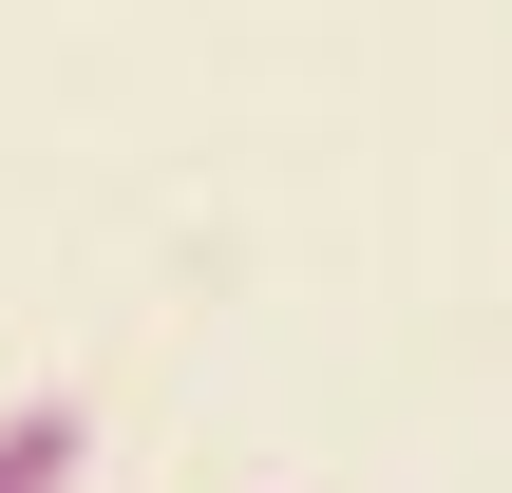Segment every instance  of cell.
<instances>
[{
    "label": "cell",
    "instance_id": "6da1fadb",
    "mask_svg": "<svg viewBox=\"0 0 512 493\" xmlns=\"http://www.w3.org/2000/svg\"><path fill=\"white\" fill-rule=\"evenodd\" d=\"M76 456H95L76 399H0V493H76Z\"/></svg>",
    "mask_w": 512,
    "mask_h": 493
}]
</instances>
